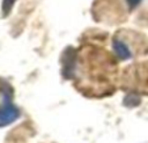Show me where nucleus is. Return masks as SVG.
Instances as JSON below:
<instances>
[{
	"label": "nucleus",
	"instance_id": "1",
	"mask_svg": "<svg viewBox=\"0 0 148 143\" xmlns=\"http://www.w3.org/2000/svg\"><path fill=\"white\" fill-rule=\"evenodd\" d=\"M17 116V112L14 110V108L12 107H4L0 109V126L9 124L11 121L14 120V117Z\"/></svg>",
	"mask_w": 148,
	"mask_h": 143
}]
</instances>
